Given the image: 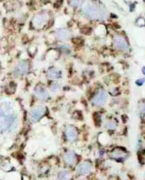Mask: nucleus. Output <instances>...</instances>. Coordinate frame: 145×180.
I'll return each instance as SVG.
<instances>
[{"instance_id":"obj_1","label":"nucleus","mask_w":145,"mask_h":180,"mask_svg":"<svg viewBox=\"0 0 145 180\" xmlns=\"http://www.w3.org/2000/svg\"><path fill=\"white\" fill-rule=\"evenodd\" d=\"M17 123V115L12 105L6 102L0 105V131H10L16 128Z\"/></svg>"},{"instance_id":"obj_2","label":"nucleus","mask_w":145,"mask_h":180,"mask_svg":"<svg viewBox=\"0 0 145 180\" xmlns=\"http://www.w3.org/2000/svg\"><path fill=\"white\" fill-rule=\"evenodd\" d=\"M82 10L87 17L91 19H96L98 17L99 13L96 7L90 3V2H85L82 6Z\"/></svg>"},{"instance_id":"obj_3","label":"nucleus","mask_w":145,"mask_h":180,"mask_svg":"<svg viewBox=\"0 0 145 180\" xmlns=\"http://www.w3.org/2000/svg\"><path fill=\"white\" fill-rule=\"evenodd\" d=\"M45 113V108L43 106H38L31 111L30 115V120L32 123L38 121Z\"/></svg>"},{"instance_id":"obj_4","label":"nucleus","mask_w":145,"mask_h":180,"mask_svg":"<svg viewBox=\"0 0 145 180\" xmlns=\"http://www.w3.org/2000/svg\"><path fill=\"white\" fill-rule=\"evenodd\" d=\"M107 98V94L105 91H100L94 96L93 103L94 105L97 106L103 105L105 103Z\"/></svg>"},{"instance_id":"obj_5","label":"nucleus","mask_w":145,"mask_h":180,"mask_svg":"<svg viewBox=\"0 0 145 180\" xmlns=\"http://www.w3.org/2000/svg\"><path fill=\"white\" fill-rule=\"evenodd\" d=\"M114 46L117 49L120 51H126L128 49V45L126 41L120 36H116L114 41Z\"/></svg>"},{"instance_id":"obj_6","label":"nucleus","mask_w":145,"mask_h":180,"mask_svg":"<svg viewBox=\"0 0 145 180\" xmlns=\"http://www.w3.org/2000/svg\"><path fill=\"white\" fill-rule=\"evenodd\" d=\"M48 20H49V16L47 14H41L34 18L33 24L36 27H41L45 24Z\"/></svg>"},{"instance_id":"obj_7","label":"nucleus","mask_w":145,"mask_h":180,"mask_svg":"<svg viewBox=\"0 0 145 180\" xmlns=\"http://www.w3.org/2000/svg\"><path fill=\"white\" fill-rule=\"evenodd\" d=\"M92 169L91 164L89 162H84L78 166L76 169L77 174L84 175L90 173Z\"/></svg>"},{"instance_id":"obj_8","label":"nucleus","mask_w":145,"mask_h":180,"mask_svg":"<svg viewBox=\"0 0 145 180\" xmlns=\"http://www.w3.org/2000/svg\"><path fill=\"white\" fill-rule=\"evenodd\" d=\"M66 136L69 141H74L78 136L76 129L73 126H68L66 129Z\"/></svg>"},{"instance_id":"obj_9","label":"nucleus","mask_w":145,"mask_h":180,"mask_svg":"<svg viewBox=\"0 0 145 180\" xmlns=\"http://www.w3.org/2000/svg\"><path fill=\"white\" fill-rule=\"evenodd\" d=\"M29 70V66L28 64L26 63V61H20L19 64H18V66L16 67V69L15 72L17 75L19 76H22L25 75L28 72Z\"/></svg>"},{"instance_id":"obj_10","label":"nucleus","mask_w":145,"mask_h":180,"mask_svg":"<svg viewBox=\"0 0 145 180\" xmlns=\"http://www.w3.org/2000/svg\"><path fill=\"white\" fill-rule=\"evenodd\" d=\"M34 93H35V95L37 96L39 99H43V100H45V99H47L48 96H49L47 90L41 86L36 87L35 89V91H34Z\"/></svg>"},{"instance_id":"obj_11","label":"nucleus","mask_w":145,"mask_h":180,"mask_svg":"<svg viewBox=\"0 0 145 180\" xmlns=\"http://www.w3.org/2000/svg\"><path fill=\"white\" fill-rule=\"evenodd\" d=\"M56 35L59 40L61 41H68L70 38V33L68 30L60 29L56 32Z\"/></svg>"},{"instance_id":"obj_12","label":"nucleus","mask_w":145,"mask_h":180,"mask_svg":"<svg viewBox=\"0 0 145 180\" xmlns=\"http://www.w3.org/2000/svg\"><path fill=\"white\" fill-rule=\"evenodd\" d=\"M64 161L69 165H74L76 163V154L74 152H68L64 156Z\"/></svg>"},{"instance_id":"obj_13","label":"nucleus","mask_w":145,"mask_h":180,"mask_svg":"<svg viewBox=\"0 0 145 180\" xmlns=\"http://www.w3.org/2000/svg\"><path fill=\"white\" fill-rule=\"evenodd\" d=\"M48 76L51 79H57L61 76V72L57 69H51L48 71Z\"/></svg>"},{"instance_id":"obj_14","label":"nucleus","mask_w":145,"mask_h":180,"mask_svg":"<svg viewBox=\"0 0 145 180\" xmlns=\"http://www.w3.org/2000/svg\"><path fill=\"white\" fill-rule=\"evenodd\" d=\"M112 156L114 158L116 159H122L124 158L126 156V154L125 152L121 151L120 149H116L115 151L112 153Z\"/></svg>"},{"instance_id":"obj_15","label":"nucleus","mask_w":145,"mask_h":180,"mask_svg":"<svg viewBox=\"0 0 145 180\" xmlns=\"http://www.w3.org/2000/svg\"><path fill=\"white\" fill-rule=\"evenodd\" d=\"M58 178L59 179H68L70 178V174L67 171H63L59 174Z\"/></svg>"},{"instance_id":"obj_16","label":"nucleus","mask_w":145,"mask_h":180,"mask_svg":"<svg viewBox=\"0 0 145 180\" xmlns=\"http://www.w3.org/2000/svg\"><path fill=\"white\" fill-rule=\"evenodd\" d=\"M105 127L109 130H115L117 127V124L114 121H108L105 124Z\"/></svg>"},{"instance_id":"obj_17","label":"nucleus","mask_w":145,"mask_h":180,"mask_svg":"<svg viewBox=\"0 0 145 180\" xmlns=\"http://www.w3.org/2000/svg\"><path fill=\"white\" fill-rule=\"evenodd\" d=\"M51 91L54 92V93H57V92H58L59 90V84L56 82L54 83V84L51 85Z\"/></svg>"},{"instance_id":"obj_18","label":"nucleus","mask_w":145,"mask_h":180,"mask_svg":"<svg viewBox=\"0 0 145 180\" xmlns=\"http://www.w3.org/2000/svg\"><path fill=\"white\" fill-rule=\"evenodd\" d=\"M81 0H70V4L73 7H78L81 4Z\"/></svg>"},{"instance_id":"obj_19","label":"nucleus","mask_w":145,"mask_h":180,"mask_svg":"<svg viewBox=\"0 0 145 180\" xmlns=\"http://www.w3.org/2000/svg\"><path fill=\"white\" fill-rule=\"evenodd\" d=\"M140 112H141V116L145 121V104H143L141 107V110H140Z\"/></svg>"},{"instance_id":"obj_20","label":"nucleus","mask_w":145,"mask_h":180,"mask_svg":"<svg viewBox=\"0 0 145 180\" xmlns=\"http://www.w3.org/2000/svg\"><path fill=\"white\" fill-rule=\"evenodd\" d=\"M138 82H140V83H139V84H142V83L144 82V79H141V80H139V81L137 82V83H138Z\"/></svg>"},{"instance_id":"obj_21","label":"nucleus","mask_w":145,"mask_h":180,"mask_svg":"<svg viewBox=\"0 0 145 180\" xmlns=\"http://www.w3.org/2000/svg\"><path fill=\"white\" fill-rule=\"evenodd\" d=\"M142 71H143V73L145 74V67L143 68V70H142Z\"/></svg>"},{"instance_id":"obj_22","label":"nucleus","mask_w":145,"mask_h":180,"mask_svg":"<svg viewBox=\"0 0 145 180\" xmlns=\"http://www.w3.org/2000/svg\"><path fill=\"white\" fill-rule=\"evenodd\" d=\"M0 91H1V88H0Z\"/></svg>"}]
</instances>
